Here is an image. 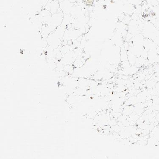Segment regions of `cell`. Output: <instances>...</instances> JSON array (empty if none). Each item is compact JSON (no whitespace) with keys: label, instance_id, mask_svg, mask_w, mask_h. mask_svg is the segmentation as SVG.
I'll use <instances>...</instances> for the list:
<instances>
[{"label":"cell","instance_id":"6da1fadb","mask_svg":"<svg viewBox=\"0 0 159 159\" xmlns=\"http://www.w3.org/2000/svg\"><path fill=\"white\" fill-rule=\"evenodd\" d=\"M86 4L88 5L92 4L93 3V0H86L85 1Z\"/></svg>","mask_w":159,"mask_h":159}]
</instances>
